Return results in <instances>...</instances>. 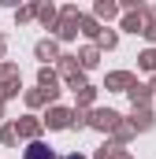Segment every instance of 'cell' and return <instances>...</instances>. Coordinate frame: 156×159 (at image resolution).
Segmentation results:
<instances>
[{
    "label": "cell",
    "mask_w": 156,
    "mask_h": 159,
    "mask_svg": "<svg viewBox=\"0 0 156 159\" xmlns=\"http://www.w3.org/2000/svg\"><path fill=\"white\" fill-rule=\"evenodd\" d=\"M26 159H56V156H52L45 144H30V148H26Z\"/></svg>",
    "instance_id": "obj_1"
}]
</instances>
